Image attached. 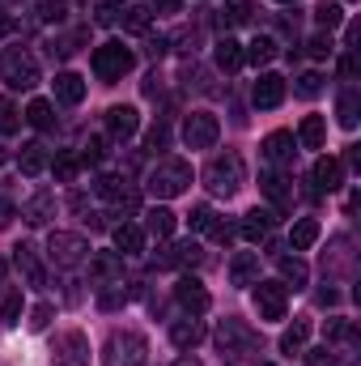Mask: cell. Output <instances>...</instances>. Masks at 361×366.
<instances>
[{
	"mask_svg": "<svg viewBox=\"0 0 361 366\" xmlns=\"http://www.w3.org/2000/svg\"><path fill=\"white\" fill-rule=\"evenodd\" d=\"M213 345H217L221 362H243V358H260V350H264L260 332H255L251 324L234 320V315L217 324V332H213Z\"/></svg>",
	"mask_w": 361,
	"mask_h": 366,
	"instance_id": "cell-1",
	"label": "cell"
},
{
	"mask_svg": "<svg viewBox=\"0 0 361 366\" xmlns=\"http://www.w3.org/2000/svg\"><path fill=\"white\" fill-rule=\"evenodd\" d=\"M51 213H56V196H51V192H39V196L21 209V217H26L30 226H47V217H51Z\"/></svg>",
	"mask_w": 361,
	"mask_h": 366,
	"instance_id": "cell-33",
	"label": "cell"
},
{
	"mask_svg": "<svg viewBox=\"0 0 361 366\" xmlns=\"http://www.w3.org/2000/svg\"><path fill=\"white\" fill-rule=\"evenodd\" d=\"M13 264L21 269L26 285H34V290H43V285H47V269L39 264V252H34L30 243H17V247H13Z\"/></svg>",
	"mask_w": 361,
	"mask_h": 366,
	"instance_id": "cell-15",
	"label": "cell"
},
{
	"mask_svg": "<svg viewBox=\"0 0 361 366\" xmlns=\"http://www.w3.org/2000/svg\"><path fill=\"white\" fill-rule=\"evenodd\" d=\"M4 277H9V264H4V260H0V285H4Z\"/></svg>",
	"mask_w": 361,
	"mask_h": 366,
	"instance_id": "cell-60",
	"label": "cell"
},
{
	"mask_svg": "<svg viewBox=\"0 0 361 366\" xmlns=\"http://www.w3.org/2000/svg\"><path fill=\"white\" fill-rule=\"evenodd\" d=\"M260 187H264V196L276 204V213H289L293 209V187H289V175L285 171H264Z\"/></svg>",
	"mask_w": 361,
	"mask_h": 366,
	"instance_id": "cell-17",
	"label": "cell"
},
{
	"mask_svg": "<svg viewBox=\"0 0 361 366\" xmlns=\"http://www.w3.org/2000/svg\"><path fill=\"white\" fill-rule=\"evenodd\" d=\"M132 64H136V56H132L123 43H102V47H93V77L106 81V86L123 81V73H132Z\"/></svg>",
	"mask_w": 361,
	"mask_h": 366,
	"instance_id": "cell-5",
	"label": "cell"
},
{
	"mask_svg": "<svg viewBox=\"0 0 361 366\" xmlns=\"http://www.w3.org/2000/svg\"><path fill=\"white\" fill-rule=\"evenodd\" d=\"M166 47H171V39L166 34H145V51L158 60V56H166Z\"/></svg>",
	"mask_w": 361,
	"mask_h": 366,
	"instance_id": "cell-53",
	"label": "cell"
},
{
	"mask_svg": "<svg viewBox=\"0 0 361 366\" xmlns=\"http://www.w3.org/2000/svg\"><path fill=\"white\" fill-rule=\"evenodd\" d=\"M0 320L13 328V324H21V290H9L4 294V302H0Z\"/></svg>",
	"mask_w": 361,
	"mask_h": 366,
	"instance_id": "cell-41",
	"label": "cell"
},
{
	"mask_svg": "<svg viewBox=\"0 0 361 366\" xmlns=\"http://www.w3.org/2000/svg\"><path fill=\"white\" fill-rule=\"evenodd\" d=\"M149 362V341L132 328L123 332H111L106 350H102V366H145Z\"/></svg>",
	"mask_w": 361,
	"mask_h": 366,
	"instance_id": "cell-4",
	"label": "cell"
},
{
	"mask_svg": "<svg viewBox=\"0 0 361 366\" xmlns=\"http://www.w3.org/2000/svg\"><path fill=\"white\" fill-rule=\"evenodd\" d=\"M9 30H13V21H9V17H4V13H0V39H4V34H9Z\"/></svg>",
	"mask_w": 361,
	"mask_h": 366,
	"instance_id": "cell-59",
	"label": "cell"
},
{
	"mask_svg": "<svg viewBox=\"0 0 361 366\" xmlns=\"http://www.w3.org/2000/svg\"><path fill=\"white\" fill-rule=\"evenodd\" d=\"M251 102H255L260 111L280 107V102H285V77H280V73H260V81H255V90H251Z\"/></svg>",
	"mask_w": 361,
	"mask_h": 366,
	"instance_id": "cell-14",
	"label": "cell"
},
{
	"mask_svg": "<svg viewBox=\"0 0 361 366\" xmlns=\"http://www.w3.org/2000/svg\"><path fill=\"white\" fill-rule=\"evenodd\" d=\"M175 226H179V217H175L171 209L158 204V209L145 213V226H141V230H145V239H162V243H166V239L175 234Z\"/></svg>",
	"mask_w": 361,
	"mask_h": 366,
	"instance_id": "cell-21",
	"label": "cell"
},
{
	"mask_svg": "<svg viewBox=\"0 0 361 366\" xmlns=\"http://www.w3.org/2000/svg\"><path fill=\"white\" fill-rule=\"evenodd\" d=\"M243 183H247V167H243V158H238L234 149L217 154V158L204 167V187H208L213 196H225V200H230Z\"/></svg>",
	"mask_w": 361,
	"mask_h": 366,
	"instance_id": "cell-2",
	"label": "cell"
},
{
	"mask_svg": "<svg viewBox=\"0 0 361 366\" xmlns=\"http://www.w3.org/2000/svg\"><path fill=\"white\" fill-rule=\"evenodd\" d=\"M323 141H327V124H323V115H306L302 128H298V145H302V149H323Z\"/></svg>",
	"mask_w": 361,
	"mask_h": 366,
	"instance_id": "cell-29",
	"label": "cell"
},
{
	"mask_svg": "<svg viewBox=\"0 0 361 366\" xmlns=\"http://www.w3.org/2000/svg\"><path fill=\"white\" fill-rule=\"evenodd\" d=\"M166 145H171V128L158 119V124L149 128V137H145V149H153V154H158V149H166Z\"/></svg>",
	"mask_w": 361,
	"mask_h": 366,
	"instance_id": "cell-46",
	"label": "cell"
},
{
	"mask_svg": "<svg viewBox=\"0 0 361 366\" xmlns=\"http://www.w3.org/2000/svg\"><path fill=\"white\" fill-rule=\"evenodd\" d=\"M310 183H315V192H340V183H345V162H340V158H315Z\"/></svg>",
	"mask_w": 361,
	"mask_h": 366,
	"instance_id": "cell-13",
	"label": "cell"
},
{
	"mask_svg": "<svg viewBox=\"0 0 361 366\" xmlns=\"http://www.w3.org/2000/svg\"><path fill=\"white\" fill-rule=\"evenodd\" d=\"M51 320H56V307H51V302H39V307L30 311V332H47Z\"/></svg>",
	"mask_w": 361,
	"mask_h": 366,
	"instance_id": "cell-45",
	"label": "cell"
},
{
	"mask_svg": "<svg viewBox=\"0 0 361 366\" xmlns=\"http://www.w3.org/2000/svg\"><path fill=\"white\" fill-rule=\"evenodd\" d=\"M340 77H345V81H353V77H357V60H353V56H345V60H340Z\"/></svg>",
	"mask_w": 361,
	"mask_h": 366,
	"instance_id": "cell-54",
	"label": "cell"
},
{
	"mask_svg": "<svg viewBox=\"0 0 361 366\" xmlns=\"http://www.w3.org/2000/svg\"><path fill=\"white\" fill-rule=\"evenodd\" d=\"M285 307H289V285L255 281V311H260V320H285Z\"/></svg>",
	"mask_w": 361,
	"mask_h": 366,
	"instance_id": "cell-9",
	"label": "cell"
},
{
	"mask_svg": "<svg viewBox=\"0 0 361 366\" xmlns=\"http://www.w3.org/2000/svg\"><path fill=\"white\" fill-rule=\"evenodd\" d=\"M0 73H4V81H9L13 90H34V86H39V64H34V56H26V51H9V56L0 60Z\"/></svg>",
	"mask_w": 361,
	"mask_h": 366,
	"instance_id": "cell-8",
	"label": "cell"
},
{
	"mask_svg": "<svg viewBox=\"0 0 361 366\" xmlns=\"http://www.w3.org/2000/svg\"><path fill=\"white\" fill-rule=\"evenodd\" d=\"M217 137H221V124H217L213 111H191L183 119V145L187 149H213Z\"/></svg>",
	"mask_w": 361,
	"mask_h": 366,
	"instance_id": "cell-7",
	"label": "cell"
},
{
	"mask_svg": "<svg viewBox=\"0 0 361 366\" xmlns=\"http://www.w3.org/2000/svg\"><path fill=\"white\" fill-rule=\"evenodd\" d=\"M353 337H357L353 320H332L327 324V341H353Z\"/></svg>",
	"mask_w": 361,
	"mask_h": 366,
	"instance_id": "cell-50",
	"label": "cell"
},
{
	"mask_svg": "<svg viewBox=\"0 0 361 366\" xmlns=\"http://www.w3.org/2000/svg\"><path fill=\"white\" fill-rule=\"evenodd\" d=\"M115 252L119 256H141L145 252V230L136 222H119L115 226Z\"/></svg>",
	"mask_w": 361,
	"mask_h": 366,
	"instance_id": "cell-23",
	"label": "cell"
},
{
	"mask_svg": "<svg viewBox=\"0 0 361 366\" xmlns=\"http://www.w3.org/2000/svg\"><path fill=\"white\" fill-rule=\"evenodd\" d=\"M51 171H56V179L60 183H73L77 179V171H81V158H77V154H56Z\"/></svg>",
	"mask_w": 361,
	"mask_h": 366,
	"instance_id": "cell-40",
	"label": "cell"
},
{
	"mask_svg": "<svg viewBox=\"0 0 361 366\" xmlns=\"http://www.w3.org/2000/svg\"><path fill=\"white\" fill-rule=\"evenodd\" d=\"M51 354H56L51 366H90V337L73 328V332H64V337L56 341Z\"/></svg>",
	"mask_w": 361,
	"mask_h": 366,
	"instance_id": "cell-10",
	"label": "cell"
},
{
	"mask_svg": "<svg viewBox=\"0 0 361 366\" xmlns=\"http://www.w3.org/2000/svg\"><path fill=\"white\" fill-rule=\"evenodd\" d=\"M276 4H298V0H276Z\"/></svg>",
	"mask_w": 361,
	"mask_h": 366,
	"instance_id": "cell-61",
	"label": "cell"
},
{
	"mask_svg": "<svg viewBox=\"0 0 361 366\" xmlns=\"http://www.w3.org/2000/svg\"><path fill=\"white\" fill-rule=\"evenodd\" d=\"M90 273L98 281H123V256L119 252H98V256H90Z\"/></svg>",
	"mask_w": 361,
	"mask_h": 366,
	"instance_id": "cell-27",
	"label": "cell"
},
{
	"mask_svg": "<svg viewBox=\"0 0 361 366\" xmlns=\"http://www.w3.org/2000/svg\"><path fill=\"white\" fill-rule=\"evenodd\" d=\"M47 260H51L56 269H77V264H86V260H90V243H86L81 234L56 230V234L47 239Z\"/></svg>",
	"mask_w": 361,
	"mask_h": 366,
	"instance_id": "cell-6",
	"label": "cell"
},
{
	"mask_svg": "<svg viewBox=\"0 0 361 366\" xmlns=\"http://www.w3.org/2000/svg\"><path fill=\"white\" fill-rule=\"evenodd\" d=\"M310 366H332V354L327 350H310Z\"/></svg>",
	"mask_w": 361,
	"mask_h": 366,
	"instance_id": "cell-56",
	"label": "cell"
},
{
	"mask_svg": "<svg viewBox=\"0 0 361 366\" xmlns=\"http://www.w3.org/2000/svg\"><path fill=\"white\" fill-rule=\"evenodd\" d=\"M149 196H158V200H175L183 196L187 187H191V167L183 162V158H162L153 171H149Z\"/></svg>",
	"mask_w": 361,
	"mask_h": 366,
	"instance_id": "cell-3",
	"label": "cell"
},
{
	"mask_svg": "<svg viewBox=\"0 0 361 366\" xmlns=\"http://www.w3.org/2000/svg\"><path fill=\"white\" fill-rule=\"evenodd\" d=\"M17 128H21V111L9 94H0V137H13Z\"/></svg>",
	"mask_w": 361,
	"mask_h": 366,
	"instance_id": "cell-38",
	"label": "cell"
},
{
	"mask_svg": "<svg viewBox=\"0 0 361 366\" xmlns=\"http://www.w3.org/2000/svg\"><path fill=\"white\" fill-rule=\"evenodd\" d=\"M119 21H123V30H128V34H149V21H153V9H149V4H123V13H119Z\"/></svg>",
	"mask_w": 361,
	"mask_h": 366,
	"instance_id": "cell-30",
	"label": "cell"
},
{
	"mask_svg": "<svg viewBox=\"0 0 361 366\" xmlns=\"http://www.w3.org/2000/svg\"><path fill=\"white\" fill-rule=\"evenodd\" d=\"M158 4H162L166 13H179V4H183V0H158Z\"/></svg>",
	"mask_w": 361,
	"mask_h": 366,
	"instance_id": "cell-57",
	"label": "cell"
},
{
	"mask_svg": "<svg viewBox=\"0 0 361 366\" xmlns=\"http://www.w3.org/2000/svg\"><path fill=\"white\" fill-rule=\"evenodd\" d=\"M204 337H208V332H204V320H200V315H183V320L171 324V341H175V350H183V354L195 350Z\"/></svg>",
	"mask_w": 361,
	"mask_h": 366,
	"instance_id": "cell-16",
	"label": "cell"
},
{
	"mask_svg": "<svg viewBox=\"0 0 361 366\" xmlns=\"http://www.w3.org/2000/svg\"><path fill=\"white\" fill-rule=\"evenodd\" d=\"M128 302V285L123 281H102V290H98V307L102 311H119Z\"/></svg>",
	"mask_w": 361,
	"mask_h": 366,
	"instance_id": "cell-36",
	"label": "cell"
},
{
	"mask_svg": "<svg viewBox=\"0 0 361 366\" xmlns=\"http://www.w3.org/2000/svg\"><path fill=\"white\" fill-rule=\"evenodd\" d=\"M77 158H81V167H98V162L106 158V141H102V137H90V141L81 145V154H77Z\"/></svg>",
	"mask_w": 361,
	"mask_h": 366,
	"instance_id": "cell-42",
	"label": "cell"
},
{
	"mask_svg": "<svg viewBox=\"0 0 361 366\" xmlns=\"http://www.w3.org/2000/svg\"><path fill=\"white\" fill-rule=\"evenodd\" d=\"M298 94L302 98H319L323 94V73H302L298 77Z\"/></svg>",
	"mask_w": 361,
	"mask_h": 366,
	"instance_id": "cell-47",
	"label": "cell"
},
{
	"mask_svg": "<svg viewBox=\"0 0 361 366\" xmlns=\"http://www.w3.org/2000/svg\"><path fill=\"white\" fill-rule=\"evenodd\" d=\"M315 243H319V222H315V217L293 222V230H289V247H293V252H310Z\"/></svg>",
	"mask_w": 361,
	"mask_h": 366,
	"instance_id": "cell-31",
	"label": "cell"
},
{
	"mask_svg": "<svg viewBox=\"0 0 361 366\" xmlns=\"http://www.w3.org/2000/svg\"><path fill=\"white\" fill-rule=\"evenodd\" d=\"M272 222H276V209H251V213L238 222V234H243L247 243H264L272 234Z\"/></svg>",
	"mask_w": 361,
	"mask_h": 366,
	"instance_id": "cell-19",
	"label": "cell"
},
{
	"mask_svg": "<svg viewBox=\"0 0 361 366\" xmlns=\"http://www.w3.org/2000/svg\"><path fill=\"white\" fill-rule=\"evenodd\" d=\"M17 167H21V175H43L47 167H51V158H47V145L43 141H30V145H21V154H17Z\"/></svg>",
	"mask_w": 361,
	"mask_h": 366,
	"instance_id": "cell-22",
	"label": "cell"
},
{
	"mask_svg": "<svg viewBox=\"0 0 361 366\" xmlns=\"http://www.w3.org/2000/svg\"><path fill=\"white\" fill-rule=\"evenodd\" d=\"M34 13H39V21H64L68 4H64V0H39V4H34Z\"/></svg>",
	"mask_w": 361,
	"mask_h": 366,
	"instance_id": "cell-43",
	"label": "cell"
},
{
	"mask_svg": "<svg viewBox=\"0 0 361 366\" xmlns=\"http://www.w3.org/2000/svg\"><path fill=\"white\" fill-rule=\"evenodd\" d=\"M119 13H123V0H102L98 4V26H115Z\"/></svg>",
	"mask_w": 361,
	"mask_h": 366,
	"instance_id": "cell-51",
	"label": "cell"
},
{
	"mask_svg": "<svg viewBox=\"0 0 361 366\" xmlns=\"http://www.w3.org/2000/svg\"><path fill=\"white\" fill-rule=\"evenodd\" d=\"M336 119H340V128H357V119H361L357 90H345L340 98H336Z\"/></svg>",
	"mask_w": 361,
	"mask_h": 366,
	"instance_id": "cell-35",
	"label": "cell"
},
{
	"mask_svg": "<svg viewBox=\"0 0 361 366\" xmlns=\"http://www.w3.org/2000/svg\"><path fill=\"white\" fill-rule=\"evenodd\" d=\"M306 51H310L315 60H327V56L336 51V43H332V34H315V39L306 43Z\"/></svg>",
	"mask_w": 361,
	"mask_h": 366,
	"instance_id": "cell-49",
	"label": "cell"
},
{
	"mask_svg": "<svg viewBox=\"0 0 361 366\" xmlns=\"http://www.w3.org/2000/svg\"><path fill=\"white\" fill-rule=\"evenodd\" d=\"M158 269H187V264H200V247L187 239V243H171L162 247V256H153Z\"/></svg>",
	"mask_w": 361,
	"mask_h": 366,
	"instance_id": "cell-20",
	"label": "cell"
},
{
	"mask_svg": "<svg viewBox=\"0 0 361 366\" xmlns=\"http://www.w3.org/2000/svg\"><path fill=\"white\" fill-rule=\"evenodd\" d=\"M136 128H141V111H136V107H111V111H106V132H111L115 141L136 137Z\"/></svg>",
	"mask_w": 361,
	"mask_h": 366,
	"instance_id": "cell-18",
	"label": "cell"
},
{
	"mask_svg": "<svg viewBox=\"0 0 361 366\" xmlns=\"http://www.w3.org/2000/svg\"><path fill=\"white\" fill-rule=\"evenodd\" d=\"M260 149H264V162H268V167H293V158H298L293 132H268Z\"/></svg>",
	"mask_w": 361,
	"mask_h": 366,
	"instance_id": "cell-12",
	"label": "cell"
},
{
	"mask_svg": "<svg viewBox=\"0 0 361 366\" xmlns=\"http://www.w3.org/2000/svg\"><path fill=\"white\" fill-rule=\"evenodd\" d=\"M213 60H217V69L221 73H238L243 69V43L238 39H217V47H213Z\"/></svg>",
	"mask_w": 361,
	"mask_h": 366,
	"instance_id": "cell-25",
	"label": "cell"
},
{
	"mask_svg": "<svg viewBox=\"0 0 361 366\" xmlns=\"http://www.w3.org/2000/svg\"><path fill=\"white\" fill-rule=\"evenodd\" d=\"M21 119H26V124H34L39 132H47V128L56 124V115H51V102H47V98H34V102L26 107V115H21Z\"/></svg>",
	"mask_w": 361,
	"mask_h": 366,
	"instance_id": "cell-37",
	"label": "cell"
},
{
	"mask_svg": "<svg viewBox=\"0 0 361 366\" xmlns=\"http://www.w3.org/2000/svg\"><path fill=\"white\" fill-rule=\"evenodd\" d=\"M175 302H179L187 315H204V311L213 307V294L204 290L200 277H179V281H175Z\"/></svg>",
	"mask_w": 361,
	"mask_h": 366,
	"instance_id": "cell-11",
	"label": "cell"
},
{
	"mask_svg": "<svg viewBox=\"0 0 361 366\" xmlns=\"http://www.w3.org/2000/svg\"><path fill=\"white\" fill-rule=\"evenodd\" d=\"M276 264H280V285H293V290H302V285L310 281L306 260H298V256H276Z\"/></svg>",
	"mask_w": 361,
	"mask_h": 366,
	"instance_id": "cell-32",
	"label": "cell"
},
{
	"mask_svg": "<svg viewBox=\"0 0 361 366\" xmlns=\"http://www.w3.org/2000/svg\"><path fill=\"white\" fill-rule=\"evenodd\" d=\"M213 217H217V213H213V209H208V204H195V209H191V213H187V226H191V230H195V234H204V230H208V226H213Z\"/></svg>",
	"mask_w": 361,
	"mask_h": 366,
	"instance_id": "cell-44",
	"label": "cell"
},
{
	"mask_svg": "<svg viewBox=\"0 0 361 366\" xmlns=\"http://www.w3.org/2000/svg\"><path fill=\"white\" fill-rule=\"evenodd\" d=\"M13 217H17V209H13V200H0V230H4V226H9Z\"/></svg>",
	"mask_w": 361,
	"mask_h": 366,
	"instance_id": "cell-55",
	"label": "cell"
},
{
	"mask_svg": "<svg viewBox=\"0 0 361 366\" xmlns=\"http://www.w3.org/2000/svg\"><path fill=\"white\" fill-rule=\"evenodd\" d=\"M272 56H276V39H272V34H255V39L243 47V64H255V69L272 64Z\"/></svg>",
	"mask_w": 361,
	"mask_h": 366,
	"instance_id": "cell-28",
	"label": "cell"
},
{
	"mask_svg": "<svg viewBox=\"0 0 361 366\" xmlns=\"http://www.w3.org/2000/svg\"><path fill=\"white\" fill-rule=\"evenodd\" d=\"M315 21L332 34V30L345 21V13H340V4H336V0H319V4H315Z\"/></svg>",
	"mask_w": 361,
	"mask_h": 366,
	"instance_id": "cell-39",
	"label": "cell"
},
{
	"mask_svg": "<svg viewBox=\"0 0 361 366\" xmlns=\"http://www.w3.org/2000/svg\"><path fill=\"white\" fill-rule=\"evenodd\" d=\"M204 234H213V243H225V247H230V243H234V234H238V230H234V226H225V222H217V217H213V226H208V230H204Z\"/></svg>",
	"mask_w": 361,
	"mask_h": 366,
	"instance_id": "cell-52",
	"label": "cell"
},
{
	"mask_svg": "<svg viewBox=\"0 0 361 366\" xmlns=\"http://www.w3.org/2000/svg\"><path fill=\"white\" fill-rule=\"evenodd\" d=\"M306 341H310V320H293V324L285 328V337H280V350H285V354H302Z\"/></svg>",
	"mask_w": 361,
	"mask_h": 366,
	"instance_id": "cell-34",
	"label": "cell"
},
{
	"mask_svg": "<svg viewBox=\"0 0 361 366\" xmlns=\"http://www.w3.org/2000/svg\"><path fill=\"white\" fill-rule=\"evenodd\" d=\"M56 98L64 102V107H77L81 98H86V77L81 73H56Z\"/></svg>",
	"mask_w": 361,
	"mask_h": 366,
	"instance_id": "cell-26",
	"label": "cell"
},
{
	"mask_svg": "<svg viewBox=\"0 0 361 366\" xmlns=\"http://www.w3.org/2000/svg\"><path fill=\"white\" fill-rule=\"evenodd\" d=\"M260 281V256L255 252H238L230 260V285H255Z\"/></svg>",
	"mask_w": 361,
	"mask_h": 366,
	"instance_id": "cell-24",
	"label": "cell"
},
{
	"mask_svg": "<svg viewBox=\"0 0 361 366\" xmlns=\"http://www.w3.org/2000/svg\"><path fill=\"white\" fill-rule=\"evenodd\" d=\"M175 366H200V358H195V354H183V358H179Z\"/></svg>",
	"mask_w": 361,
	"mask_h": 366,
	"instance_id": "cell-58",
	"label": "cell"
},
{
	"mask_svg": "<svg viewBox=\"0 0 361 366\" xmlns=\"http://www.w3.org/2000/svg\"><path fill=\"white\" fill-rule=\"evenodd\" d=\"M225 21H230V26L251 21V0H230V4H225Z\"/></svg>",
	"mask_w": 361,
	"mask_h": 366,
	"instance_id": "cell-48",
	"label": "cell"
}]
</instances>
